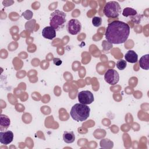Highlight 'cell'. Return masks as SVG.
I'll use <instances>...</instances> for the list:
<instances>
[{
    "label": "cell",
    "mask_w": 149,
    "mask_h": 149,
    "mask_svg": "<svg viewBox=\"0 0 149 149\" xmlns=\"http://www.w3.org/2000/svg\"><path fill=\"white\" fill-rule=\"evenodd\" d=\"M130 31L128 24L120 20H114L108 24L105 34V38L111 44H123L127 40Z\"/></svg>",
    "instance_id": "obj_1"
},
{
    "label": "cell",
    "mask_w": 149,
    "mask_h": 149,
    "mask_svg": "<svg viewBox=\"0 0 149 149\" xmlns=\"http://www.w3.org/2000/svg\"><path fill=\"white\" fill-rule=\"evenodd\" d=\"M137 12L135 9L129 7H126L124 8L122 12V15L125 17H128V16L132 17V16L137 15Z\"/></svg>",
    "instance_id": "obj_14"
},
{
    "label": "cell",
    "mask_w": 149,
    "mask_h": 149,
    "mask_svg": "<svg viewBox=\"0 0 149 149\" xmlns=\"http://www.w3.org/2000/svg\"><path fill=\"white\" fill-rule=\"evenodd\" d=\"M139 65L141 68L144 70L149 69V55L146 54L143 55L139 61Z\"/></svg>",
    "instance_id": "obj_13"
},
{
    "label": "cell",
    "mask_w": 149,
    "mask_h": 149,
    "mask_svg": "<svg viewBox=\"0 0 149 149\" xmlns=\"http://www.w3.org/2000/svg\"><path fill=\"white\" fill-rule=\"evenodd\" d=\"M125 58L126 62L129 63H136L138 61V55L137 53L133 50H129L125 55Z\"/></svg>",
    "instance_id": "obj_10"
},
{
    "label": "cell",
    "mask_w": 149,
    "mask_h": 149,
    "mask_svg": "<svg viewBox=\"0 0 149 149\" xmlns=\"http://www.w3.org/2000/svg\"><path fill=\"white\" fill-rule=\"evenodd\" d=\"M53 62H54V64L56 66H60L62 63V61L61 59L59 58H54L53 59Z\"/></svg>",
    "instance_id": "obj_17"
},
{
    "label": "cell",
    "mask_w": 149,
    "mask_h": 149,
    "mask_svg": "<svg viewBox=\"0 0 149 149\" xmlns=\"http://www.w3.org/2000/svg\"><path fill=\"white\" fill-rule=\"evenodd\" d=\"M102 23V19L100 17L94 16L92 19V24L95 27H99Z\"/></svg>",
    "instance_id": "obj_16"
},
{
    "label": "cell",
    "mask_w": 149,
    "mask_h": 149,
    "mask_svg": "<svg viewBox=\"0 0 149 149\" xmlns=\"http://www.w3.org/2000/svg\"><path fill=\"white\" fill-rule=\"evenodd\" d=\"M66 27L68 32L72 35L77 34L81 29V23L76 19H72L69 20Z\"/></svg>",
    "instance_id": "obj_5"
},
{
    "label": "cell",
    "mask_w": 149,
    "mask_h": 149,
    "mask_svg": "<svg viewBox=\"0 0 149 149\" xmlns=\"http://www.w3.org/2000/svg\"><path fill=\"white\" fill-rule=\"evenodd\" d=\"M126 66H127L126 61L123 59H120L118 61V62H116V67L120 70H124L126 68Z\"/></svg>",
    "instance_id": "obj_15"
},
{
    "label": "cell",
    "mask_w": 149,
    "mask_h": 149,
    "mask_svg": "<svg viewBox=\"0 0 149 149\" xmlns=\"http://www.w3.org/2000/svg\"><path fill=\"white\" fill-rule=\"evenodd\" d=\"M120 9V6L118 2L109 1L105 4L103 9V13L108 18H116L119 16Z\"/></svg>",
    "instance_id": "obj_4"
},
{
    "label": "cell",
    "mask_w": 149,
    "mask_h": 149,
    "mask_svg": "<svg viewBox=\"0 0 149 149\" xmlns=\"http://www.w3.org/2000/svg\"><path fill=\"white\" fill-rule=\"evenodd\" d=\"M77 98L79 102L84 105L91 104L94 100L93 94L88 90H84L79 92Z\"/></svg>",
    "instance_id": "obj_7"
},
{
    "label": "cell",
    "mask_w": 149,
    "mask_h": 149,
    "mask_svg": "<svg viewBox=\"0 0 149 149\" xmlns=\"http://www.w3.org/2000/svg\"><path fill=\"white\" fill-rule=\"evenodd\" d=\"M42 35L45 38L52 40L56 37V30L51 26H47L42 29Z\"/></svg>",
    "instance_id": "obj_9"
},
{
    "label": "cell",
    "mask_w": 149,
    "mask_h": 149,
    "mask_svg": "<svg viewBox=\"0 0 149 149\" xmlns=\"http://www.w3.org/2000/svg\"><path fill=\"white\" fill-rule=\"evenodd\" d=\"M105 81L110 85L117 84L119 80V75L118 72L112 69L107 70L104 74Z\"/></svg>",
    "instance_id": "obj_6"
},
{
    "label": "cell",
    "mask_w": 149,
    "mask_h": 149,
    "mask_svg": "<svg viewBox=\"0 0 149 149\" xmlns=\"http://www.w3.org/2000/svg\"><path fill=\"white\" fill-rule=\"evenodd\" d=\"M66 15L62 11L56 10L50 15L49 24L56 31L63 29L66 19Z\"/></svg>",
    "instance_id": "obj_3"
},
{
    "label": "cell",
    "mask_w": 149,
    "mask_h": 149,
    "mask_svg": "<svg viewBox=\"0 0 149 149\" xmlns=\"http://www.w3.org/2000/svg\"><path fill=\"white\" fill-rule=\"evenodd\" d=\"M13 140V133L10 130L1 131L0 132V142L2 144L8 145Z\"/></svg>",
    "instance_id": "obj_8"
},
{
    "label": "cell",
    "mask_w": 149,
    "mask_h": 149,
    "mask_svg": "<svg viewBox=\"0 0 149 149\" xmlns=\"http://www.w3.org/2000/svg\"><path fill=\"white\" fill-rule=\"evenodd\" d=\"M63 140L66 143L68 144L73 143L75 140V136L73 132L65 131L63 134Z\"/></svg>",
    "instance_id": "obj_12"
},
{
    "label": "cell",
    "mask_w": 149,
    "mask_h": 149,
    "mask_svg": "<svg viewBox=\"0 0 149 149\" xmlns=\"http://www.w3.org/2000/svg\"><path fill=\"white\" fill-rule=\"evenodd\" d=\"M10 120L7 115L1 114L0 115V130L2 131L9 127Z\"/></svg>",
    "instance_id": "obj_11"
},
{
    "label": "cell",
    "mask_w": 149,
    "mask_h": 149,
    "mask_svg": "<svg viewBox=\"0 0 149 149\" xmlns=\"http://www.w3.org/2000/svg\"><path fill=\"white\" fill-rule=\"evenodd\" d=\"M90 113V107L87 105L77 103L72 107L70 115L73 120L77 122H83L88 118Z\"/></svg>",
    "instance_id": "obj_2"
}]
</instances>
